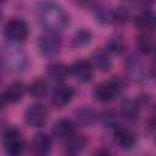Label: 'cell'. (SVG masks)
Returning a JSON list of instances; mask_svg holds the SVG:
<instances>
[{"label":"cell","mask_w":156,"mask_h":156,"mask_svg":"<svg viewBox=\"0 0 156 156\" xmlns=\"http://www.w3.org/2000/svg\"><path fill=\"white\" fill-rule=\"evenodd\" d=\"M77 118L82 123H91L94 119V112L90 108H82L77 112Z\"/></svg>","instance_id":"cb8c5ba5"},{"label":"cell","mask_w":156,"mask_h":156,"mask_svg":"<svg viewBox=\"0 0 156 156\" xmlns=\"http://www.w3.org/2000/svg\"><path fill=\"white\" fill-rule=\"evenodd\" d=\"M154 121H155V124H156V116L154 117Z\"/></svg>","instance_id":"83f0119b"},{"label":"cell","mask_w":156,"mask_h":156,"mask_svg":"<svg viewBox=\"0 0 156 156\" xmlns=\"http://www.w3.org/2000/svg\"><path fill=\"white\" fill-rule=\"evenodd\" d=\"M2 66L11 72H21L26 68L28 61L24 51L16 46H4L2 52Z\"/></svg>","instance_id":"7a4b0ae2"},{"label":"cell","mask_w":156,"mask_h":156,"mask_svg":"<svg viewBox=\"0 0 156 156\" xmlns=\"http://www.w3.org/2000/svg\"><path fill=\"white\" fill-rule=\"evenodd\" d=\"M91 60L95 65L96 68H99L100 71L102 72H107L110 71L111 66H112V61H111V57L108 55V52L104 49H98L93 52L91 55Z\"/></svg>","instance_id":"5bb4252c"},{"label":"cell","mask_w":156,"mask_h":156,"mask_svg":"<svg viewBox=\"0 0 156 156\" xmlns=\"http://www.w3.org/2000/svg\"><path fill=\"white\" fill-rule=\"evenodd\" d=\"M38 22L49 32H61L69 24V16L65 9L54 1H40L35 7Z\"/></svg>","instance_id":"6da1fadb"},{"label":"cell","mask_w":156,"mask_h":156,"mask_svg":"<svg viewBox=\"0 0 156 156\" xmlns=\"http://www.w3.org/2000/svg\"><path fill=\"white\" fill-rule=\"evenodd\" d=\"M2 1H5V0H2Z\"/></svg>","instance_id":"f1b7e54d"},{"label":"cell","mask_w":156,"mask_h":156,"mask_svg":"<svg viewBox=\"0 0 156 156\" xmlns=\"http://www.w3.org/2000/svg\"><path fill=\"white\" fill-rule=\"evenodd\" d=\"M4 34L10 41H22L28 35V26L23 20L11 18L4 26Z\"/></svg>","instance_id":"5b68a950"},{"label":"cell","mask_w":156,"mask_h":156,"mask_svg":"<svg viewBox=\"0 0 156 156\" xmlns=\"http://www.w3.org/2000/svg\"><path fill=\"white\" fill-rule=\"evenodd\" d=\"M135 44L138 50L143 54H150L155 50V40L150 35V33H146V32H141L136 37Z\"/></svg>","instance_id":"e0dca14e"},{"label":"cell","mask_w":156,"mask_h":156,"mask_svg":"<svg viewBox=\"0 0 156 156\" xmlns=\"http://www.w3.org/2000/svg\"><path fill=\"white\" fill-rule=\"evenodd\" d=\"M155 65H156V55H155ZM152 71H154V74L156 76V66H155V67L152 68Z\"/></svg>","instance_id":"484cf974"},{"label":"cell","mask_w":156,"mask_h":156,"mask_svg":"<svg viewBox=\"0 0 156 156\" xmlns=\"http://www.w3.org/2000/svg\"><path fill=\"white\" fill-rule=\"evenodd\" d=\"M87 144V139L82 134H71L66 138L65 149L68 154H78L80 152Z\"/></svg>","instance_id":"9a60e30c"},{"label":"cell","mask_w":156,"mask_h":156,"mask_svg":"<svg viewBox=\"0 0 156 156\" xmlns=\"http://www.w3.org/2000/svg\"><path fill=\"white\" fill-rule=\"evenodd\" d=\"M26 91V87L22 82H13L11 84L7 85L6 90L2 94V101L4 102H9V104H15L18 102Z\"/></svg>","instance_id":"30bf717a"},{"label":"cell","mask_w":156,"mask_h":156,"mask_svg":"<svg viewBox=\"0 0 156 156\" xmlns=\"http://www.w3.org/2000/svg\"><path fill=\"white\" fill-rule=\"evenodd\" d=\"M134 26L141 30L150 33L156 28V13L150 10H144L134 18Z\"/></svg>","instance_id":"9c48e42d"},{"label":"cell","mask_w":156,"mask_h":156,"mask_svg":"<svg viewBox=\"0 0 156 156\" xmlns=\"http://www.w3.org/2000/svg\"><path fill=\"white\" fill-rule=\"evenodd\" d=\"M4 147L9 155H21L26 147V143L22 134L15 128L6 129L4 133Z\"/></svg>","instance_id":"277c9868"},{"label":"cell","mask_w":156,"mask_h":156,"mask_svg":"<svg viewBox=\"0 0 156 156\" xmlns=\"http://www.w3.org/2000/svg\"><path fill=\"white\" fill-rule=\"evenodd\" d=\"M106 48H107L108 51L119 54V52H122V51L124 50V43H123L122 39H119V38H112V39H110V40L107 41Z\"/></svg>","instance_id":"603a6c76"},{"label":"cell","mask_w":156,"mask_h":156,"mask_svg":"<svg viewBox=\"0 0 156 156\" xmlns=\"http://www.w3.org/2000/svg\"><path fill=\"white\" fill-rule=\"evenodd\" d=\"M118 91H119L118 82L115 79H111V80H106L98 84L94 89V96L96 100L101 102H107V101H111L118 94Z\"/></svg>","instance_id":"52a82bcc"},{"label":"cell","mask_w":156,"mask_h":156,"mask_svg":"<svg viewBox=\"0 0 156 156\" xmlns=\"http://www.w3.org/2000/svg\"><path fill=\"white\" fill-rule=\"evenodd\" d=\"M73 129H74V124L72 123V121H69L67 118H62V119H58L54 124L52 133L55 136L67 138L68 135H71L73 133Z\"/></svg>","instance_id":"ac0fdd59"},{"label":"cell","mask_w":156,"mask_h":156,"mask_svg":"<svg viewBox=\"0 0 156 156\" xmlns=\"http://www.w3.org/2000/svg\"><path fill=\"white\" fill-rule=\"evenodd\" d=\"M51 138L45 134V133H39L37 135H34L33 140H32V150L34 154L37 155H46L51 151Z\"/></svg>","instance_id":"7c38bea8"},{"label":"cell","mask_w":156,"mask_h":156,"mask_svg":"<svg viewBox=\"0 0 156 156\" xmlns=\"http://www.w3.org/2000/svg\"><path fill=\"white\" fill-rule=\"evenodd\" d=\"M121 115L128 121H134L139 116V105L134 100H127L121 106Z\"/></svg>","instance_id":"d6986e66"},{"label":"cell","mask_w":156,"mask_h":156,"mask_svg":"<svg viewBox=\"0 0 156 156\" xmlns=\"http://www.w3.org/2000/svg\"><path fill=\"white\" fill-rule=\"evenodd\" d=\"M129 18V12L124 7H117L111 12V20L116 23H126Z\"/></svg>","instance_id":"7402d4cb"},{"label":"cell","mask_w":156,"mask_h":156,"mask_svg":"<svg viewBox=\"0 0 156 156\" xmlns=\"http://www.w3.org/2000/svg\"><path fill=\"white\" fill-rule=\"evenodd\" d=\"M69 72V68L63 63H52L46 68V76L54 82L65 80Z\"/></svg>","instance_id":"2e32d148"},{"label":"cell","mask_w":156,"mask_h":156,"mask_svg":"<svg viewBox=\"0 0 156 156\" xmlns=\"http://www.w3.org/2000/svg\"><path fill=\"white\" fill-rule=\"evenodd\" d=\"M48 90V84L43 78H35L28 87V91L34 98H41Z\"/></svg>","instance_id":"ffe728a7"},{"label":"cell","mask_w":156,"mask_h":156,"mask_svg":"<svg viewBox=\"0 0 156 156\" xmlns=\"http://www.w3.org/2000/svg\"><path fill=\"white\" fill-rule=\"evenodd\" d=\"M136 2L139 5H143V6H149V5H152L156 2V0H136Z\"/></svg>","instance_id":"d4e9b609"},{"label":"cell","mask_w":156,"mask_h":156,"mask_svg":"<svg viewBox=\"0 0 156 156\" xmlns=\"http://www.w3.org/2000/svg\"><path fill=\"white\" fill-rule=\"evenodd\" d=\"M61 38L56 32H46L38 38V49L41 55L46 57L55 56L61 49Z\"/></svg>","instance_id":"3957f363"},{"label":"cell","mask_w":156,"mask_h":156,"mask_svg":"<svg viewBox=\"0 0 156 156\" xmlns=\"http://www.w3.org/2000/svg\"><path fill=\"white\" fill-rule=\"evenodd\" d=\"M69 71L72 76L80 83H88L93 79L94 76V68L90 61L88 60H78L76 61L71 67Z\"/></svg>","instance_id":"ba28073f"},{"label":"cell","mask_w":156,"mask_h":156,"mask_svg":"<svg viewBox=\"0 0 156 156\" xmlns=\"http://www.w3.org/2000/svg\"><path fill=\"white\" fill-rule=\"evenodd\" d=\"M115 140L116 143L123 147V149H129L132 147L134 144H135V135L134 133L126 128V127H122V126H118L116 129H115Z\"/></svg>","instance_id":"4fadbf2b"},{"label":"cell","mask_w":156,"mask_h":156,"mask_svg":"<svg viewBox=\"0 0 156 156\" xmlns=\"http://www.w3.org/2000/svg\"><path fill=\"white\" fill-rule=\"evenodd\" d=\"M73 95H74V90L71 87L61 85V87H58L54 90L52 96H51V102L56 107H62L72 100Z\"/></svg>","instance_id":"8fae6325"},{"label":"cell","mask_w":156,"mask_h":156,"mask_svg":"<svg viewBox=\"0 0 156 156\" xmlns=\"http://www.w3.org/2000/svg\"><path fill=\"white\" fill-rule=\"evenodd\" d=\"M90 39H91V33L88 29H79L78 32L74 33V35L72 38V44L74 46L85 45L90 41Z\"/></svg>","instance_id":"44dd1931"},{"label":"cell","mask_w":156,"mask_h":156,"mask_svg":"<svg viewBox=\"0 0 156 156\" xmlns=\"http://www.w3.org/2000/svg\"><path fill=\"white\" fill-rule=\"evenodd\" d=\"M95 154H108V151H96Z\"/></svg>","instance_id":"4316f807"},{"label":"cell","mask_w":156,"mask_h":156,"mask_svg":"<svg viewBox=\"0 0 156 156\" xmlns=\"http://www.w3.org/2000/svg\"><path fill=\"white\" fill-rule=\"evenodd\" d=\"M49 111L43 104H33L24 112V121L32 127H41L48 119Z\"/></svg>","instance_id":"8992f818"}]
</instances>
